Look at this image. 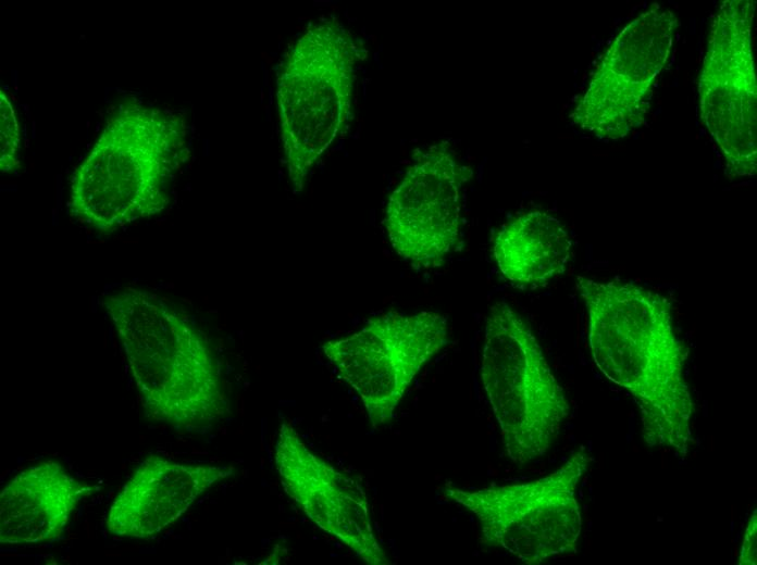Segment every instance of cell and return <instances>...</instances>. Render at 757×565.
<instances>
[{
  "label": "cell",
  "mask_w": 757,
  "mask_h": 565,
  "mask_svg": "<svg viewBox=\"0 0 757 565\" xmlns=\"http://www.w3.org/2000/svg\"><path fill=\"white\" fill-rule=\"evenodd\" d=\"M587 310L588 344L598 369L634 399L649 448L685 457L694 402L684 377L686 349L677 337L669 300L629 281L578 276Z\"/></svg>",
  "instance_id": "obj_1"
},
{
  "label": "cell",
  "mask_w": 757,
  "mask_h": 565,
  "mask_svg": "<svg viewBox=\"0 0 757 565\" xmlns=\"http://www.w3.org/2000/svg\"><path fill=\"white\" fill-rule=\"evenodd\" d=\"M362 43L336 18L311 23L286 52L276 80L283 160L300 192L351 113Z\"/></svg>",
  "instance_id": "obj_3"
},
{
  "label": "cell",
  "mask_w": 757,
  "mask_h": 565,
  "mask_svg": "<svg viewBox=\"0 0 757 565\" xmlns=\"http://www.w3.org/2000/svg\"><path fill=\"white\" fill-rule=\"evenodd\" d=\"M755 2L723 1L711 23L699 79L700 117L730 178L757 168V86L752 50Z\"/></svg>",
  "instance_id": "obj_8"
},
{
  "label": "cell",
  "mask_w": 757,
  "mask_h": 565,
  "mask_svg": "<svg viewBox=\"0 0 757 565\" xmlns=\"http://www.w3.org/2000/svg\"><path fill=\"white\" fill-rule=\"evenodd\" d=\"M757 545V518L756 511L753 512L744 532V539L740 552L739 563L741 565H755Z\"/></svg>",
  "instance_id": "obj_15"
},
{
  "label": "cell",
  "mask_w": 757,
  "mask_h": 565,
  "mask_svg": "<svg viewBox=\"0 0 757 565\" xmlns=\"http://www.w3.org/2000/svg\"><path fill=\"white\" fill-rule=\"evenodd\" d=\"M94 489L55 461L23 469L0 493V542L33 544L60 538L79 502Z\"/></svg>",
  "instance_id": "obj_13"
},
{
  "label": "cell",
  "mask_w": 757,
  "mask_h": 565,
  "mask_svg": "<svg viewBox=\"0 0 757 565\" xmlns=\"http://www.w3.org/2000/svg\"><path fill=\"white\" fill-rule=\"evenodd\" d=\"M392 192L385 229L395 252L415 269L444 264L460 234V193L471 171L446 142L414 154Z\"/></svg>",
  "instance_id": "obj_10"
},
{
  "label": "cell",
  "mask_w": 757,
  "mask_h": 565,
  "mask_svg": "<svg viewBox=\"0 0 757 565\" xmlns=\"http://www.w3.org/2000/svg\"><path fill=\"white\" fill-rule=\"evenodd\" d=\"M234 472L231 466L186 464L151 454L136 467L111 503L107 529L117 537H153Z\"/></svg>",
  "instance_id": "obj_12"
},
{
  "label": "cell",
  "mask_w": 757,
  "mask_h": 565,
  "mask_svg": "<svg viewBox=\"0 0 757 565\" xmlns=\"http://www.w3.org/2000/svg\"><path fill=\"white\" fill-rule=\"evenodd\" d=\"M447 318L436 312H386L322 350L360 398L373 428L393 419L421 368L447 343Z\"/></svg>",
  "instance_id": "obj_7"
},
{
  "label": "cell",
  "mask_w": 757,
  "mask_h": 565,
  "mask_svg": "<svg viewBox=\"0 0 757 565\" xmlns=\"http://www.w3.org/2000/svg\"><path fill=\"white\" fill-rule=\"evenodd\" d=\"M591 462L580 447L543 478L473 491L446 486L445 494L475 516L484 542L536 565L576 552L582 530L576 489Z\"/></svg>",
  "instance_id": "obj_5"
},
{
  "label": "cell",
  "mask_w": 757,
  "mask_h": 565,
  "mask_svg": "<svg viewBox=\"0 0 757 565\" xmlns=\"http://www.w3.org/2000/svg\"><path fill=\"white\" fill-rule=\"evenodd\" d=\"M102 304L149 419L204 434L231 414L219 362L188 318L134 287L107 296Z\"/></svg>",
  "instance_id": "obj_2"
},
{
  "label": "cell",
  "mask_w": 757,
  "mask_h": 565,
  "mask_svg": "<svg viewBox=\"0 0 757 565\" xmlns=\"http://www.w3.org/2000/svg\"><path fill=\"white\" fill-rule=\"evenodd\" d=\"M677 24L674 13L658 4L630 22L597 64L571 113L573 123L608 140L636 128L653 83L669 59Z\"/></svg>",
  "instance_id": "obj_9"
},
{
  "label": "cell",
  "mask_w": 757,
  "mask_h": 565,
  "mask_svg": "<svg viewBox=\"0 0 757 565\" xmlns=\"http://www.w3.org/2000/svg\"><path fill=\"white\" fill-rule=\"evenodd\" d=\"M120 130L119 143H98L77 168L72 183L70 209L80 222L112 231L138 218L157 214L169 203L167 188L185 161V125L166 116L156 134L138 143Z\"/></svg>",
  "instance_id": "obj_6"
},
{
  "label": "cell",
  "mask_w": 757,
  "mask_h": 565,
  "mask_svg": "<svg viewBox=\"0 0 757 565\" xmlns=\"http://www.w3.org/2000/svg\"><path fill=\"white\" fill-rule=\"evenodd\" d=\"M481 378L508 459L523 465L543 456L570 403L530 325L502 300L485 319Z\"/></svg>",
  "instance_id": "obj_4"
},
{
  "label": "cell",
  "mask_w": 757,
  "mask_h": 565,
  "mask_svg": "<svg viewBox=\"0 0 757 565\" xmlns=\"http://www.w3.org/2000/svg\"><path fill=\"white\" fill-rule=\"evenodd\" d=\"M274 463L286 494L320 529L369 565L392 564L375 537L361 485L311 452L288 422L278 428Z\"/></svg>",
  "instance_id": "obj_11"
},
{
  "label": "cell",
  "mask_w": 757,
  "mask_h": 565,
  "mask_svg": "<svg viewBox=\"0 0 757 565\" xmlns=\"http://www.w3.org/2000/svg\"><path fill=\"white\" fill-rule=\"evenodd\" d=\"M571 250L572 240L564 226L543 211L513 217L498 230L492 247L501 275L523 288L543 286L561 275Z\"/></svg>",
  "instance_id": "obj_14"
}]
</instances>
